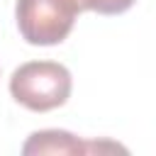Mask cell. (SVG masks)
<instances>
[{
    "label": "cell",
    "mask_w": 156,
    "mask_h": 156,
    "mask_svg": "<svg viewBox=\"0 0 156 156\" xmlns=\"http://www.w3.org/2000/svg\"><path fill=\"white\" fill-rule=\"evenodd\" d=\"M71 85V71L58 61H27L10 76V95L32 112L66 105Z\"/></svg>",
    "instance_id": "cell-1"
},
{
    "label": "cell",
    "mask_w": 156,
    "mask_h": 156,
    "mask_svg": "<svg viewBox=\"0 0 156 156\" xmlns=\"http://www.w3.org/2000/svg\"><path fill=\"white\" fill-rule=\"evenodd\" d=\"M76 10L63 0H17L15 20L22 39L34 46L61 44L76 22Z\"/></svg>",
    "instance_id": "cell-2"
},
{
    "label": "cell",
    "mask_w": 156,
    "mask_h": 156,
    "mask_svg": "<svg viewBox=\"0 0 156 156\" xmlns=\"http://www.w3.org/2000/svg\"><path fill=\"white\" fill-rule=\"evenodd\" d=\"M90 151H124L117 144H98V141H80L78 136H73L66 129H41L34 132L24 146L22 154L24 156H34V154H90Z\"/></svg>",
    "instance_id": "cell-3"
},
{
    "label": "cell",
    "mask_w": 156,
    "mask_h": 156,
    "mask_svg": "<svg viewBox=\"0 0 156 156\" xmlns=\"http://www.w3.org/2000/svg\"><path fill=\"white\" fill-rule=\"evenodd\" d=\"M134 2L136 0H93L90 2V10L93 12H100V15H122Z\"/></svg>",
    "instance_id": "cell-4"
},
{
    "label": "cell",
    "mask_w": 156,
    "mask_h": 156,
    "mask_svg": "<svg viewBox=\"0 0 156 156\" xmlns=\"http://www.w3.org/2000/svg\"><path fill=\"white\" fill-rule=\"evenodd\" d=\"M71 10H76V12H85V10H90V2L93 0H63Z\"/></svg>",
    "instance_id": "cell-5"
}]
</instances>
